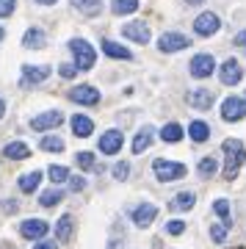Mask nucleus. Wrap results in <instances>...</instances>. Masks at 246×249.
I'll list each match as a JSON object with an SVG mask.
<instances>
[{
    "mask_svg": "<svg viewBox=\"0 0 246 249\" xmlns=\"http://www.w3.org/2000/svg\"><path fill=\"white\" fill-rule=\"evenodd\" d=\"M216 169H219L216 158H202V160H199V166H196L199 178H213V175H216Z\"/></svg>",
    "mask_w": 246,
    "mask_h": 249,
    "instance_id": "nucleus-30",
    "label": "nucleus"
},
{
    "mask_svg": "<svg viewBox=\"0 0 246 249\" xmlns=\"http://www.w3.org/2000/svg\"><path fill=\"white\" fill-rule=\"evenodd\" d=\"M17 9V0H0V17H11Z\"/></svg>",
    "mask_w": 246,
    "mask_h": 249,
    "instance_id": "nucleus-37",
    "label": "nucleus"
},
{
    "mask_svg": "<svg viewBox=\"0 0 246 249\" xmlns=\"http://www.w3.org/2000/svg\"><path fill=\"white\" fill-rule=\"evenodd\" d=\"M188 3H191V6H199V3H205V0H188Z\"/></svg>",
    "mask_w": 246,
    "mask_h": 249,
    "instance_id": "nucleus-45",
    "label": "nucleus"
},
{
    "mask_svg": "<svg viewBox=\"0 0 246 249\" xmlns=\"http://www.w3.org/2000/svg\"><path fill=\"white\" fill-rule=\"evenodd\" d=\"M246 116V100L244 97H227L221 103V119L224 122H241Z\"/></svg>",
    "mask_w": 246,
    "mask_h": 249,
    "instance_id": "nucleus-4",
    "label": "nucleus"
},
{
    "mask_svg": "<svg viewBox=\"0 0 246 249\" xmlns=\"http://www.w3.org/2000/svg\"><path fill=\"white\" fill-rule=\"evenodd\" d=\"M3 155L9 160H25L28 155H31V150H28V144H22V142H11V144L3 147Z\"/></svg>",
    "mask_w": 246,
    "mask_h": 249,
    "instance_id": "nucleus-21",
    "label": "nucleus"
},
{
    "mask_svg": "<svg viewBox=\"0 0 246 249\" xmlns=\"http://www.w3.org/2000/svg\"><path fill=\"white\" fill-rule=\"evenodd\" d=\"M221 150H224V180H235L238 169L244 166V160H246L244 142L241 139H227L221 144Z\"/></svg>",
    "mask_w": 246,
    "mask_h": 249,
    "instance_id": "nucleus-1",
    "label": "nucleus"
},
{
    "mask_svg": "<svg viewBox=\"0 0 246 249\" xmlns=\"http://www.w3.org/2000/svg\"><path fill=\"white\" fill-rule=\"evenodd\" d=\"M42 183V172H28L19 178V191H25V194H34L36 188Z\"/></svg>",
    "mask_w": 246,
    "mask_h": 249,
    "instance_id": "nucleus-24",
    "label": "nucleus"
},
{
    "mask_svg": "<svg viewBox=\"0 0 246 249\" xmlns=\"http://www.w3.org/2000/svg\"><path fill=\"white\" fill-rule=\"evenodd\" d=\"M42 150H47V152H61V150H64V142L58 139V136H44V139H42Z\"/></svg>",
    "mask_w": 246,
    "mask_h": 249,
    "instance_id": "nucleus-32",
    "label": "nucleus"
},
{
    "mask_svg": "<svg viewBox=\"0 0 246 249\" xmlns=\"http://www.w3.org/2000/svg\"><path fill=\"white\" fill-rule=\"evenodd\" d=\"M213 100H216L213 89H205V86H196V89L188 91V106L196 108V111H205V108H211V106H213Z\"/></svg>",
    "mask_w": 246,
    "mask_h": 249,
    "instance_id": "nucleus-11",
    "label": "nucleus"
},
{
    "mask_svg": "<svg viewBox=\"0 0 246 249\" xmlns=\"http://www.w3.org/2000/svg\"><path fill=\"white\" fill-rule=\"evenodd\" d=\"M70 188H72V191H83V188H86V180H83V178H72L70 180Z\"/></svg>",
    "mask_w": 246,
    "mask_h": 249,
    "instance_id": "nucleus-41",
    "label": "nucleus"
},
{
    "mask_svg": "<svg viewBox=\"0 0 246 249\" xmlns=\"http://www.w3.org/2000/svg\"><path fill=\"white\" fill-rule=\"evenodd\" d=\"M122 36L124 39H130V42H139V45H147L150 42V28L144 25V22H127L122 28Z\"/></svg>",
    "mask_w": 246,
    "mask_h": 249,
    "instance_id": "nucleus-15",
    "label": "nucleus"
},
{
    "mask_svg": "<svg viewBox=\"0 0 246 249\" xmlns=\"http://www.w3.org/2000/svg\"><path fill=\"white\" fill-rule=\"evenodd\" d=\"M219 28H221V19L216 17V14H211V11H205V14H199V17L193 19V31H196V36H213Z\"/></svg>",
    "mask_w": 246,
    "mask_h": 249,
    "instance_id": "nucleus-7",
    "label": "nucleus"
},
{
    "mask_svg": "<svg viewBox=\"0 0 246 249\" xmlns=\"http://www.w3.org/2000/svg\"><path fill=\"white\" fill-rule=\"evenodd\" d=\"M124 144V136L119 130H105V133L100 136V152L103 155H116V152L122 150Z\"/></svg>",
    "mask_w": 246,
    "mask_h": 249,
    "instance_id": "nucleus-12",
    "label": "nucleus"
},
{
    "mask_svg": "<svg viewBox=\"0 0 246 249\" xmlns=\"http://www.w3.org/2000/svg\"><path fill=\"white\" fill-rule=\"evenodd\" d=\"M75 160H78L80 169H100V166L94 163V155H91V152H78V155H75Z\"/></svg>",
    "mask_w": 246,
    "mask_h": 249,
    "instance_id": "nucleus-33",
    "label": "nucleus"
},
{
    "mask_svg": "<svg viewBox=\"0 0 246 249\" xmlns=\"http://www.w3.org/2000/svg\"><path fill=\"white\" fill-rule=\"evenodd\" d=\"M160 139H163V142H169V144H177L180 139H183V127H180L177 122L163 124V130H160Z\"/></svg>",
    "mask_w": 246,
    "mask_h": 249,
    "instance_id": "nucleus-27",
    "label": "nucleus"
},
{
    "mask_svg": "<svg viewBox=\"0 0 246 249\" xmlns=\"http://www.w3.org/2000/svg\"><path fill=\"white\" fill-rule=\"evenodd\" d=\"M188 136H191L193 142H208V139H211V127L196 119V122L188 124Z\"/></svg>",
    "mask_w": 246,
    "mask_h": 249,
    "instance_id": "nucleus-26",
    "label": "nucleus"
},
{
    "mask_svg": "<svg viewBox=\"0 0 246 249\" xmlns=\"http://www.w3.org/2000/svg\"><path fill=\"white\" fill-rule=\"evenodd\" d=\"M3 114H6V103L0 100V119H3Z\"/></svg>",
    "mask_w": 246,
    "mask_h": 249,
    "instance_id": "nucleus-44",
    "label": "nucleus"
},
{
    "mask_svg": "<svg viewBox=\"0 0 246 249\" xmlns=\"http://www.w3.org/2000/svg\"><path fill=\"white\" fill-rule=\"evenodd\" d=\"M136 9H139V0H111L114 14H133Z\"/></svg>",
    "mask_w": 246,
    "mask_h": 249,
    "instance_id": "nucleus-28",
    "label": "nucleus"
},
{
    "mask_svg": "<svg viewBox=\"0 0 246 249\" xmlns=\"http://www.w3.org/2000/svg\"><path fill=\"white\" fill-rule=\"evenodd\" d=\"M61 199H64L61 188H50V191H44V194H42V199H39V202H42L44 208H53V205H58Z\"/></svg>",
    "mask_w": 246,
    "mask_h": 249,
    "instance_id": "nucleus-31",
    "label": "nucleus"
},
{
    "mask_svg": "<svg viewBox=\"0 0 246 249\" xmlns=\"http://www.w3.org/2000/svg\"><path fill=\"white\" fill-rule=\"evenodd\" d=\"M166 232H169V235H183V232H185V222H183V219H172V222H166Z\"/></svg>",
    "mask_w": 246,
    "mask_h": 249,
    "instance_id": "nucleus-36",
    "label": "nucleus"
},
{
    "mask_svg": "<svg viewBox=\"0 0 246 249\" xmlns=\"http://www.w3.org/2000/svg\"><path fill=\"white\" fill-rule=\"evenodd\" d=\"M193 205H196V196H193V191H180V194L169 202V208L172 211H191Z\"/></svg>",
    "mask_w": 246,
    "mask_h": 249,
    "instance_id": "nucleus-22",
    "label": "nucleus"
},
{
    "mask_svg": "<svg viewBox=\"0 0 246 249\" xmlns=\"http://www.w3.org/2000/svg\"><path fill=\"white\" fill-rule=\"evenodd\" d=\"M72 6H75L80 14H86V17H97L100 9H103V3H100V0H72Z\"/></svg>",
    "mask_w": 246,
    "mask_h": 249,
    "instance_id": "nucleus-25",
    "label": "nucleus"
},
{
    "mask_svg": "<svg viewBox=\"0 0 246 249\" xmlns=\"http://www.w3.org/2000/svg\"><path fill=\"white\" fill-rule=\"evenodd\" d=\"M72 133L78 136V139H88V136L94 133V122L83 114H75L72 116Z\"/></svg>",
    "mask_w": 246,
    "mask_h": 249,
    "instance_id": "nucleus-17",
    "label": "nucleus"
},
{
    "mask_svg": "<svg viewBox=\"0 0 246 249\" xmlns=\"http://www.w3.org/2000/svg\"><path fill=\"white\" fill-rule=\"evenodd\" d=\"M152 172L160 183H172V180H180L185 178V163H177V160H166V158H158L152 163Z\"/></svg>",
    "mask_w": 246,
    "mask_h": 249,
    "instance_id": "nucleus-2",
    "label": "nucleus"
},
{
    "mask_svg": "<svg viewBox=\"0 0 246 249\" xmlns=\"http://www.w3.org/2000/svg\"><path fill=\"white\" fill-rule=\"evenodd\" d=\"M61 78H75V72H78V67L75 64H61Z\"/></svg>",
    "mask_w": 246,
    "mask_h": 249,
    "instance_id": "nucleus-39",
    "label": "nucleus"
},
{
    "mask_svg": "<svg viewBox=\"0 0 246 249\" xmlns=\"http://www.w3.org/2000/svg\"><path fill=\"white\" fill-rule=\"evenodd\" d=\"M50 67H44V64H25L22 67V89H28L31 83H42V80L50 78Z\"/></svg>",
    "mask_w": 246,
    "mask_h": 249,
    "instance_id": "nucleus-6",
    "label": "nucleus"
},
{
    "mask_svg": "<svg viewBox=\"0 0 246 249\" xmlns=\"http://www.w3.org/2000/svg\"><path fill=\"white\" fill-rule=\"evenodd\" d=\"M235 47H238V50H241V53L246 55V31H241V34L235 36Z\"/></svg>",
    "mask_w": 246,
    "mask_h": 249,
    "instance_id": "nucleus-40",
    "label": "nucleus"
},
{
    "mask_svg": "<svg viewBox=\"0 0 246 249\" xmlns=\"http://www.w3.org/2000/svg\"><path fill=\"white\" fill-rule=\"evenodd\" d=\"M155 216H158V205L144 202V205H139V208L133 211V222L139 224V227H150V224L155 222Z\"/></svg>",
    "mask_w": 246,
    "mask_h": 249,
    "instance_id": "nucleus-16",
    "label": "nucleus"
},
{
    "mask_svg": "<svg viewBox=\"0 0 246 249\" xmlns=\"http://www.w3.org/2000/svg\"><path fill=\"white\" fill-rule=\"evenodd\" d=\"M70 50H72V55H75V67H78V70H91V67H94L97 53L86 39H72Z\"/></svg>",
    "mask_w": 246,
    "mask_h": 249,
    "instance_id": "nucleus-3",
    "label": "nucleus"
},
{
    "mask_svg": "<svg viewBox=\"0 0 246 249\" xmlns=\"http://www.w3.org/2000/svg\"><path fill=\"white\" fill-rule=\"evenodd\" d=\"M3 36H6V31H3V28H0V39H3Z\"/></svg>",
    "mask_w": 246,
    "mask_h": 249,
    "instance_id": "nucleus-46",
    "label": "nucleus"
},
{
    "mask_svg": "<svg viewBox=\"0 0 246 249\" xmlns=\"http://www.w3.org/2000/svg\"><path fill=\"white\" fill-rule=\"evenodd\" d=\"M152 133H155V130H152L150 124H144V127L139 130L136 142H133V152H136V155H141V152H144V150L152 144Z\"/></svg>",
    "mask_w": 246,
    "mask_h": 249,
    "instance_id": "nucleus-23",
    "label": "nucleus"
},
{
    "mask_svg": "<svg viewBox=\"0 0 246 249\" xmlns=\"http://www.w3.org/2000/svg\"><path fill=\"white\" fill-rule=\"evenodd\" d=\"M227 230H229V227H227L224 222H221V224H213V227H211V238L216 241V244H224V241H227Z\"/></svg>",
    "mask_w": 246,
    "mask_h": 249,
    "instance_id": "nucleus-35",
    "label": "nucleus"
},
{
    "mask_svg": "<svg viewBox=\"0 0 246 249\" xmlns=\"http://www.w3.org/2000/svg\"><path fill=\"white\" fill-rule=\"evenodd\" d=\"M213 211H216V213H219V219L224 224H227V227H232V216H229V202L227 199H224V196H221V199H216V202H213Z\"/></svg>",
    "mask_w": 246,
    "mask_h": 249,
    "instance_id": "nucleus-29",
    "label": "nucleus"
},
{
    "mask_svg": "<svg viewBox=\"0 0 246 249\" xmlns=\"http://www.w3.org/2000/svg\"><path fill=\"white\" fill-rule=\"evenodd\" d=\"M100 45H103V53L111 55V58H116V61H130V58H133V53L127 50V47L116 45V42H111V39H103Z\"/></svg>",
    "mask_w": 246,
    "mask_h": 249,
    "instance_id": "nucleus-18",
    "label": "nucleus"
},
{
    "mask_svg": "<svg viewBox=\"0 0 246 249\" xmlns=\"http://www.w3.org/2000/svg\"><path fill=\"white\" fill-rule=\"evenodd\" d=\"M219 78H221L224 86H235L238 80L244 78V67H241L235 58H227V61L219 67Z\"/></svg>",
    "mask_w": 246,
    "mask_h": 249,
    "instance_id": "nucleus-8",
    "label": "nucleus"
},
{
    "mask_svg": "<svg viewBox=\"0 0 246 249\" xmlns=\"http://www.w3.org/2000/svg\"><path fill=\"white\" fill-rule=\"evenodd\" d=\"M127 175H130V163H124L122 160V163H116L114 166V178L116 180H127Z\"/></svg>",
    "mask_w": 246,
    "mask_h": 249,
    "instance_id": "nucleus-38",
    "label": "nucleus"
},
{
    "mask_svg": "<svg viewBox=\"0 0 246 249\" xmlns=\"http://www.w3.org/2000/svg\"><path fill=\"white\" fill-rule=\"evenodd\" d=\"M36 3H39V6H53L55 0H36Z\"/></svg>",
    "mask_w": 246,
    "mask_h": 249,
    "instance_id": "nucleus-43",
    "label": "nucleus"
},
{
    "mask_svg": "<svg viewBox=\"0 0 246 249\" xmlns=\"http://www.w3.org/2000/svg\"><path fill=\"white\" fill-rule=\"evenodd\" d=\"M188 45H191V42H188V36L175 34V31H169V34H163V36H160V42H158L160 53H177V50H185Z\"/></svg>",
    "mask_w": 246,
    "mask_h": 249,
    "instance_id": "nucleus-10",
    "label": "nucleus"
},
{
    "mask_svg": "<svg viewBox=\"0 0 246 249\" xmlns=\"http://www.w3.org/2000/svg\"><path fill=\"white\" fill-rule=\"evenodd\" d=\"M22 45L25 47H34V50H42L47 45V36H44L42 28H28L25 36H22Z\"/></svg>",
    "mask_w": 246,
    "mask_h": 249,
    "instance_id": "nucleus-19",
    "label": "nucleus"
},
{
    "mask_svg": "<svg viewBox=\"0 0 246 249\" xmlns=\"http://www.w3.org/2000/svg\"><path fill=\"white\" fill-rule=\"evenodd\" d=\"M34 249H55V241H39Z\"/></svg>",
    "mask_w": 246,
    "mask_h": 249,
    "instance_id": "nucleus-42",
    "label": "nucleus"
},
{
    "mask_svg": "<svg viewBox=\"0 0 246 249\" xmlns=\"http://www.w3.org/2000/svg\"><path fill=\"white\" fill-rule=\"evenodd\" d=\"M72 227H75V219H72L70 213H64L61 219H58V224H55V238L61 241V244H67V241L72 238Z\"/></svg>",
    "mask_w": 246,
    "mask_h": 249,
    "instance_id": "nucleus-20",
    "label": "nucleus"
},
{
    "mask_svg": "<svg viewBox=\"0 0 246 249\" xmlns=\"http://www.w3.org/2000/svg\"><path fill=\"white\" fill-rule=\"evenodd\" d=\"M216 70V61H213V55L211 53H199V55H193L191 64H188V72H191L193 78H211V72Z\"/></svg>",
    "mask_w": 246,
    "mask_h": 249,
    "instance_id": "nucleus-5",
    "label": "nucleus"
},
{
    "mask_svg": "<svg viewBox=\"0 0 246 249\" xmlns=\"http://www.w3.org/2000/svg\"><path fill=\"white\" fill-rule=\"evenodd\" d=\"M47 230H50V224L44 222V219H28V222H22V227H19L22 238H28V241L44 238V235H47Z\"/></svg>",
    "mask_w": 246,
    "mask_h": 249,
    "instance_id": "nucleus-13",
    "label": "nucleus"
},
{
    "mask_svg": "<svg viewBox=\"0 0 246 249\" xmlns=\"http://www.w3.org/2000/svg\"><path fill=\"white\" fill-rule=\"evenodd\" d=\"M61 122H64L61 111H44V114H39V116H34V119H31V127H34L36 133H42V130L58 127Z\"/></svg>",
    "mask_w": 246,
    "mask_h": 249,
    "instance_id": "nucleus-14",
    "label": "nucleus"
},
{
    "mask_svg": "<svg viewBox=\"0 0 246 249\" xmlns=\"http://www.w3.org/2000/svg\"><path fill=\"white\" fill-rule=\"evenodd\" d=\"M47 175H50V180H53V183H64V180L70 178V169H67V166H50V169H47Z\"/></svg>",
    "mask_w": 246,
    "mask_h": 249,
    "instance_id": "nucleus-34",
    "label": "nucleus"
},
{
    "mask_svg": "<svg viewBox=\"0 0 246 249\" xmlns=\"http://www.w3.org/2000/svg\"><path fill=\"white\" fill-rule=\"evenodd\" d=\"M70 100L72 103H80V106H97V103H100V89L88 86V83L75 86V89L70 91Z\"/></svg>",
    "mask_w": 246,
    "mask_h": 249,
    "instance_id": "nucleus-9",
    "label": "nucleus"
}]
</instances>
